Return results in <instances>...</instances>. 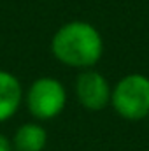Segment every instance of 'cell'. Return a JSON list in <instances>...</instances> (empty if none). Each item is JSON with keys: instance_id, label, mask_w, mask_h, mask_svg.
Listing matches in <instances>:
<instances>
[{"instance_id": "cell-7", "label": "cell", "mask_w": 149, "mask_h": 151, "mask_svg": "<svg viewBox=\"0 0 149 151\" xmlns=\"http://www.w3.org/2000/svg\"><path fill=\"white\" fill-rule=\"evenodd\" d=\"M0 151H12V142L4 134H0Z\"/></svg>"}, {"instance_id": "cell-1", "label": "cell", "mask_w": 149, "mask_h": 151, "mask_svg": "<svg viewBox=\"0 0 149 151\" xmlns=\"http://www.w3.org/2000/svg\"><path fill=\"white\" fill-rule=\"evenodd\" d=\"M51 53L63 65L91 69L104 53V40L97 27L88 21H69L51 39Z\"/></svg>"}, {"instance_id": "cell-4", "label": "cell", "mask_w": 149, "mask_h": 151, "mask_svg": "<svg viewBox=\"0 0 149 151\" xmlns=\"http://www.w3.org/2000/svg\"><path fill=\"white\" fill-rule=\"evenodd\" d=\"M75 95L79 104L88 111H102L111 104V84L105 76L86 69L77 76L75 81Z\"/></svg>"}, {"instance_id": "cell-5", "label": "cell", "mask_w": 149, "mask_h": 151, "mask_svg": "<svg viewBox=\"0 0 149 151\" xmlns=\"http://www.w3.org/2000/svg\"><path fill=\"white\" fill-rule=\"evenodd\" d=\"M23 88L14 74L0 69V121H7L19 109Z\"/></svg>"}, {"instance_id": "cell-6", "label": "cell", "mask_w": 149, "mask_h": 151, "mask_svg": "<svg viewBox=\"0 0 149 151\" xmlns=\"http://www.w3.org/2000/svg\"><path fill=\"white\" fill-rule=\"evenodd\" d=\"M47 144V132L39 123H23L12 139L14 151H42Z\"/></svg>"}, {"instance_id": "cell-3", "label": "cell", "mask_w": 149, "mask_h": 151, "mask_svg": "<svg viewBox=\"0 0 149 151\" xmlns=\"http://www.w3.org/2000/svg\"><path fill=\"white\" fill-rule=\"evenodd\" d=\"M25 102L34 118L42 119V121L53 119L65 109L67 91H65V86L58 79L49 77V76L39 77L30 84Z\"/></svg>"}, {"instance_id": "cell-2", "label": "cell", "mask_w": 149, "mask_h": 151, "mask_svg": "<svg viewBox=\"0 0 149 151\" xmlns=\"http://www.w3.org/2000/svg\"><path fill=\"white\" fill-rule=\"evenodd\" d=\"M111 104L114 111L128 121H139L149 116V77L128 74L112 88Z\"/></svg>"}]
</instances>
